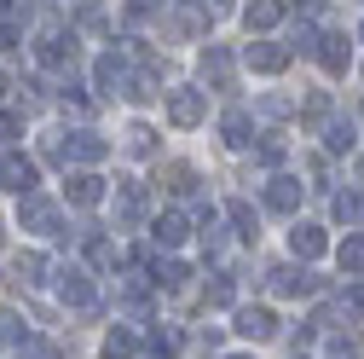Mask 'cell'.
Wrapping results in <instances>:
<instances>
[{
	"instance_id": "obj_1",
	"label": "cell",
	"mask_w": 364,
	"mask_h": 359,
	"mask_svg": "<svg viewBox=\"0 0 364 359\" xmlns=\"http://www.w3.org/2000/svg\"><path fill=\"white\" fill-rule=\"evenodd\" d=\"M18 214H23V227H29V232H47V238H58V209H53L47 197H41V192H23V209H18Z\"/></svg>"
},
{
	"instance_id": "obj_2",
	"label": "cell",
	"mask_w": 364,
	"mask_h": 359,
	"mask_svg": "<svg viewBox=\"0 0 364 359\" xmlns=\"http://www.w3.org/2000/svg\"><path fill=\"white\" fill-rule=\"evenodd\" d=\"M237 336H249V342H272V336H278L272 307H237Z\"/></svg>"
},
{
	"instance_id": "obj_3",
	"label": "cell",
	"mask_w": 364,
	"mask_h": 359,
	"mask_svg": "<svg viewBox=\"0 0 364 359\" xmlns=\"http://www.w3.org/2000/svg\"><path fill=\"white\" fill-rule=\"evenodd\" d=\"M0 186H12V192H35V162L18 157V151H6V157H0Z\"/></svg>"
},
{
	"instance_id": "obj_4",
	"label": "cell",
	"mask_w": 364,
	"mask_h": 359,
	"mask_svg": "<svg viewBox=\"0 0 364 359\" xmlns=\"http://www.w3.org/2000/svg\"><path fill=\"white\" fill-rule=\"evenodd\" d=\"M58 290H64L70 307H93V301H99V296H93V279H87L81 266H64V273H58Z\"/></svg>"
},
{
	"instance_id": "obj_5",
	"label": "cell",
	"mask_w": 364,
	"mask_h": 359,
	"mask_svg": "<svg viewBox=\"0 0 364 359\" xmlns=\"http://www.w3.org/2000/svg\"><path fill=\"white\" fill-rule=\"evenodd\" d=\"M306 290H318V279L301 273V266H278L272 273V296H306Z\"/></svg>"
},
{
	"instance_id": "obj_6",
	"label": "cell",
	"mask_w": 364,
	"mask_h": 359,
	"mask_svg": "<svg viewBox=\"0 0 364 359\" xmlns=\"http://www.w3.org/2000/svg\"><path fill=\"white\" fill-rule=\"evenodd\" d=\"M64 192H70L75 209H93V203L105 197V180H99V174H70V186H64Z\"/></svg>"
},
{
	"instance_id": "obj_7",
	"label": "cell",
	"mask_w": 364,
	"mask_h": 359,
	"mask_svg": "<svg viewBox=\"0 0 364 359\" xmlns=\"http://www.w3.org/2000/svg\"><path fill=\"white\" fill-rule=\"evenodd\" d=\"M295 203H301V180H272V186H266V209L289 214Z\"/></svg>"
},
{
	"instance_id": "obj_8",
	"label": "cell",
	"mask_w": 364,
	"mask_h": 359,
	"mask_svg": "<svg viewBox=\"0 0 364 359\" xmlns=\"http://www.w3.org/2000/svg\"><path fill=\"white\" fill-rule=\"evenodd\" d=\"M168 116H173L179 128H197V122H203V99H197V93H173V99H168Z\"/></svg>"
},
{
	"instance_id": "obj_9",
	"label": "cell",
	"mask_w": 364,
	"mask_h": 359,
	"mask_svg": "<svg viewBox=\"0 0 364 359\" xmlns=\"http://www.w3.org/2000/svg\"><path fill=\"white\" fill-rule=\"evenodd\" d=\"M289 249H295L301 261H318V255H324V232H318V227H295V232H289Z\"/></svg>"
},
{
	"instance_id": "obj_10",
	"label": "cell",
	"mask_w": 364,
	"mask_h": 359,
	"mask_svg": "<svg viewBox=\"0 0 364 359\" xmlns=\"http://www.w3.org/2000/svg\"><path fill=\"white\" fill-rule=\"evenodd\" d=\"M41 273H47V261H41V255H12V284H18V290L41 284Z\"/></svg>"
},
{
	"instance_id": "obj_11",
	"label": "cell",
	"mask_w": 364,
	"mask_h": 359,
	"mask_svg": "<svg viewBox=\"0 0 364 359\" xmlns=\"http://www.w3.org/2000/svg\"><path fill=\"white\" fill-rule=\"evenodd\" d=\"M249 64L266 70V76H278V70L289 64V47H272V41H266V47H249Z\"/></svg>"
},
{
	"instance_id": "obj_12",
	"label": "cell",
	"mask_w": 364,
	"mask_h": 359,
	"mask_svg": "<svg viewBox=\"0 0 364 359\" xmlns=\"http://www.w3.org/2000/svg\"><path fill=\"white\" fill-rule=\"evenodd\" d=\"M162 186H168L173 197H186V192H197V168H186V162H168V168H162Z\"/></svg>"
},
{
	"instance_id": "obj_13",
	"label": "cell",
	"mask_w": 364,
	"mask_h": 359,
	"mask_svg": "<svg viewBox=\"0 0 364 359\" xmlns=\"http://www.w3.org/2000/svg\"><path fill=\"white\" fill-rule=\"evenodd\" d=\"M70 157H75V162H99V157H105V140L81 128V133H70Z\"/></svg>"
},
{
	"instance_id": "obj_14",
	"label": "cell",
	"mask_w": 364,
	"mask_h": 359,
	"mask_svg": "<svg viewBox=\"0 0 364 359\" xmlns=\"http://www.w3.org/2000/svg\"><path fill=\"white\" fill-rule=\"evenodd\" d=\"M116 214H122V220H139V214H145V192L133 186V180H122V192H116Z\"/></svg>"
},
{
	"instance_id": "obj_15",
	"label": "cell",
	"mask_w": 364,
	"mask_h": 359,
	"mask_svg": "<svg viewBox=\"0 0 364 359\" xmlns=\"http://www.w3.org/2000/svg\"><path fill=\"white\" fill-rule=\"evenodd\" d=\"M203 76H208L214 87H232V58H225L220 47H208V53H203Z\"/></svg>"
},
{
	"instance_id": "obj_16",
	"label": "cell",
	"mask_w": 364,
	"mask_h": 359,
	"mask_svg": "<svg viewBox=\"0 0 364 359\" xmlns=\"http://www.w3.org/2000/svg\"><path fill=\"white\" fill-rule=\"evenodd\" d=\"M220 133H225V145H232V151H243L255 128H249V116H243V110H232V116H225V122H220Z\"/></svg>"
},
{
	"instance_id": "obj_17",
	"label": "cell",
	"mask_w": 364,
	"mask_h": 359,
	"mask_svg": "<svg viewBox=\"0 0 364 359\" xmlns=\"http://www.w3.org/2000/svg\"><path fill=\"white\" fill-rule=\"evenodd\" d=\"M151 238H156L162 249H173L179 238H186V214H162V220H156V227H151Z\"/></svg>"
},
{
	"instance_id": "obj_18",
	"label": "cell",
	"mask_w": 364,
	"mask_h": 359,
	"mask_svg": "<svg viewBox=\"0 0 364 359\" xmlns=\"http://www.w3.org/2000/svg\"><path fill=\"white\" fill-rule=\"evenodd\" d=\"M341 273H358V279H364V232H353V238L341 244Z\"/></svg>"
},
{
	"instance_id": "obj_19",
	"label": "cell",
	"mask_w": 364,
	"mask_h": 359,
	"mask_svg": "<svg viewBox=\"0 0 364 359\" xmlns=\"http://www.w3.org/2000/svg\"><path fill=\"white\" fill-rule=\"evenodd\" d=\"M156 284H168V290H186V284H191V266L162 261V266H156Z\"/></svg>"
},
{
	"instance_id": "obj_20",
	"label": "cell",
	"mask_w": 364,
	"mask_h": 359,
	"mask_svg": "<svg viewBox=\"0 0 364 359\" xmlns=\"http://www.w3.org/2000/svg\"><path fill=\"white\" fill-rule=\"evenodd\" d=\"M105 359H133V336L127 331H110L105 336Z\"/></svg>"
},
{
	"instance_id": "obj_21",
	"label": "cell",
	"mask_w": 364,
	"mask_h": 359,
	"mask_svg": "<svg viewBox=\"0 0 364 359\" xmlns=\"http://www.w3.org/2000/svg\"><path fill=\"white\" fill-rule=\"evenodd\" d=\"M232 227H237L243 238H255V232H260V220H255V209H249V203H232Z\"/></svg>"
},
{
	"instance_id": "obj_22",
	"label": "cell",
	"mask_w": 364,
	"mask_h": 359,
	"mask_svg": "<svg viewBox=\"0 0 364 359\" xmlns=\"http://www.w3.org/2000/svg\"><path fill=\"white\" fill-rule=\"evenodd\" d=\"M12 342H23V319L18 313H0V348H12Z\"/></svg>"
},
{
	"instance_id": "obj_23",
	"label": "cell",
	"mask_w": 364,
	"mask_h": 359,
	"mask_svg": "<svg viewBox=\"0 0 364 359\" xmlns=\"http://www.w3.org/2000/svg\"><path fill=\"white\" fill-rule=\"evenodd\" d=\"M278 24V6L272 0H260V6H249V29H272Z\"/></svg>"
},
{
	"instance_id": "obj_24",
	"label": "cell",
	"mask_w": 364,
	"mask_h": 359,
	"mask_svg": "<svg viewBox=\"0 0 364 359\" xmlns=\"http://www.w3.org/2000/svg\"><path fill=\"white\" fill-rule=\"evenodd\" d=\"M318 58H324V70H347V41H324Z\"/></svg>"
},
{
	"instance_id": "obj_25",
	"label": "cell",
	"mask_w": 364,
	"mask_h": 359,
	"mask_svg": "<svg viewBox=\"0 0 364 359\" xmlns=\"http://www.w3.org/2000/svg\"><path fill=\"white\" fill-rule=\"evenodd\" d=\"M127 151L133 157H151V128H127Z\"/></svg>"
},
{
	"instance_id": "obj_26",
	"label": "cell",
	"mask_w": 364,
	"mask_h": 359,
	"mask_svg": "<svg viewBox=\"0 0 364 359\" xmlns=\"http://www.w3.org/2000/svg\"><path fill=\"white\" fill-rule=\"evenodd\" d=\"M208 307H232V279H214L208 284Z\"/></svg>"
},
{
	"instance_id": "obj_27",
	"label": "cell",
	"mask_w": 364,
	"mask_h": 359,
	"mask_svg": "<svg viewBox=\"0 0 364 359\" xmlns=\"http://www.w3.org/2000/svg\"><path fill=\"white\" fill-rule=\"evenodd\" d=\"M18 359H58V348H53V342H23Z\"/></svg>"
},
{
	"instance_id": "obj_28",
	"label": "cell",
	"mask_w": 364,
	"mask_h": 359,
	"mask_svg": "<svg viewBox=\"0 0 364 359\" xmlns=\"http://www.w3.org/2000/svg\"><path fill=\"white\" fill-rule=\"evenodd\" d=\"M336 214H341V220H358L364 203H358V197H336Z\"/></svg>"
},
{
	"instance_id": "obj_29",
	"label": "cell",
	"mask_w": 364,
	"mask_h": 359,
	"mask_svg": "<svg viewBox=\"0 0 364 359\" xmlns=\"http://www.w3.org/2000/svg\"><path fill=\"white\" fill-rule=\"evenodd\" d=\"M347 145H353V128L336 122V128H330V151H347Z\"/></svg>"
},
{
	"instance_id": "obj_30",
	"label": "cell",
	"mask_w": 364,
	"mask_h": 359,
	"mask_svg": "<svg viewBox=\"0 0 364 359\" xmlns=\"http://www.w3.org/2000/svg\"><path fill=\"white\" fill-rule=\"evenodd\" d=\"M347 301H353V313H364V284H353V290H347Z\"/></svg>"
},
{
	"instance_id": "obj_31",
	"label": "cell",
	"mask_w": 364,
	"mask_h": 359,
	"mask_svg": "<svg viewBox=\"0 0 364 359\" xmlns=\"http://www.w3.org/2000/svg\"><path fill=\"white\" fill-rule=\"evenodd\" d=\"M203 6H208V12H225V6H232V0H203Z\"/></svg>"
}]
</instances>
